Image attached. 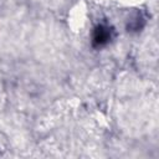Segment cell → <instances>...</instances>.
I'll return each instance as SVG.
<instances>
[{
  "label": "cell",
  "instance_id": "cell-1",
  "mask_svg": "<svg viewBox=\"0 0 159 159\" xmlns=\"http://www.w3.org/2000/svg\"><path fill=\"white\" fill-rule=\"evenodd\" d=\"M111 32H112V30L108 26H104V25L97 26L96 30H94V34H93L94 45H97V46L106 45L111 40Z\"/></svg>",
  "mask_w": 159,
  "mask_h": 159
}]
</instances>
